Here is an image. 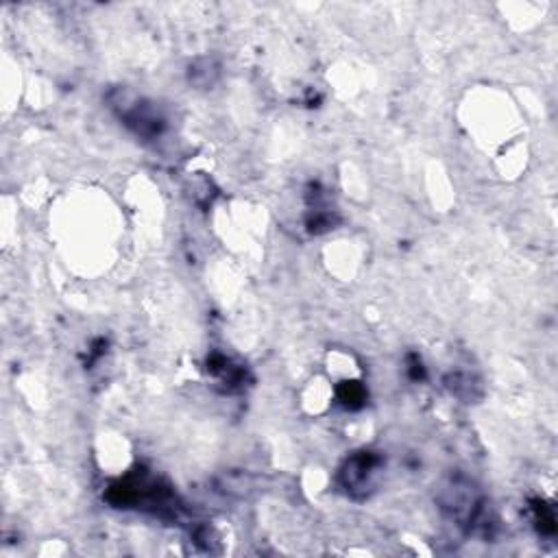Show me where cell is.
I'll return each instance as SVG.
<instances>
[{"label":"cell","instance_id":"obj_2","mask_svg":"<svg viewBox=\"0 0 558 558\" xmlns=\"http://www.w3.org/2000/svg\"><path fill=\"white\" fill-rule=\"evenodd\" d=\"M532 510H534V523L539 528V532L552 537L556 532V517H554L552 506H548L546 502H537Z\"/></svg>","mask_w":558,"mask_h":558},{"label":"cell","instance_id":"obj_1","mask_svg":"<svg viewBox=\"0 0 558 558\" xmlns=\"http://www.w3.org/2000/svg\"><path fill=\"white\" fill-rule=\"evenodd\" d=\"M380 467V456L371 454V451H362V454H356L354 458H349L345 462V467L340 469V482L347 491H360L369 487V480L373 476V471Z\"/></svg>","mask_w":558,"mask_h":558},{"label":"cell","instance_id":"obj_3","mask_svg":"<svg viewBox=\"0 0 558 558\" xmlns=\"http://www.w3.org/2000/svg\"><path fill=\"white\" fill-rule=\"evenodd\" d=\"M340 401L345 406H349V408H358L365 401V390H362L356 382L351 384H345V388L340 390Z\"/></svg>","mask_w":558,"mask_h":558}]
</instances>
